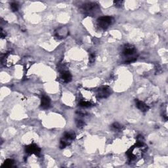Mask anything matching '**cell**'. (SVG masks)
I'll return each instance as SVG.
<instances>
[{"label": "cell", "instance_id": "cell-17", "mask_svg": "<svg viewBox=\"0 0 168 168\" xmlns=\"http://www.w3.org/2000/svg\"><path fill=\"white\" fill-rule=\"evenodd\" d=\"M95 55L94 53H91L90 55V58H89V60H90V62L91 63H93L95 61Z\"/></svg>", "mask_w": 168, "mask_h": 168}, {"label": "cell", "instance_id": "cell-5", "mask_svg": "<svg viewBox=\"0 0 168 168\" xmlns=\"http://www.w3.org/2000/svg\"><path fill=\"white\" fill-rule=\"evenodd\" d=\"M112 93L111 89L108 86H103L98 90V96L100 99H105L110 96Z\"/></svg>", "mask_w": 168, "mask_h": 168}, {"label": "cell", "instance_id": "cell-10", "mask_svg": "<svg viewBox=\"0 0 168 168\" xmlns=\"http://www.w3.org/2000/svg\"><path fill=\"white\" fill-rule=\"evenodd\" d=\"M61 78L64 82L68 83L72 80V75L68 71L64 70L61 73Z\"/></svg>", "mask_w": 168, "mask_h": 168}, {"label": "cell", "instance_id": "cell-4", "mask_svg": "<svg viewBox=\"0 0 168 168\" xmlns=\"http://www.w3.org/2000/svg\"><path fill=\"white\" fill-rule=\"evenodd\" d=\"M98 5L95 3H88V4H84L82 6V11L84 14L91 15L95 13L98 9Z\"/></svg>", "mask_w": 168, "mask_h": 168}, {"label": "cell", "instance_id": "cell-11", "mask_svg": "<svg viewBox=\"0 0 168 168\" xmlns=\"http://www.w3.org/2000/svg\"><path fill=\"white\" fill-rule=\"evenodd\" d=\"M13 164H14V161L13 160V159H6V160L5 161L4 164L2 165V167H12Z\"/></svg>", "mask_w": 168, "mask_h": 168}, {"label": "cell", "instance_id": "cell-12", "mask_svg": "<svg viewBox=\"0 0 168 168\" xmlns=\"http://www.w3.org/2000/svg\"><path fill=\"white\" fill-rule=\"evenodd\" d=\"M112 128L114 131H120L123 128V126L121 124H120L119 123L115 122L112 125Z\"/></svg>", "mask_w": 168, "mask_h": 168}, {"label": "cell", "instance_id": "cell-3", "mask_svg": "<svg viewBox=\"0 0 168 168\" xmlns=\"http://www.w3.org/2000/svg\"><path fill=\"white\" fill-rule=\"evenodd\" d=\"M75 135L74 132H66L65 133L64 135L63 139L61 140V144H60V147L61 148H65L66 146H68V145H70L72 141L75 139Z\"/></svg>", "mask_w": 168, "mask_h": 168}, {"label": "cell", "instance_id": "cell-13", "mask_svg": "<svg viewBox=\"0 0 168 168\" xmlns=\"http://www.w3.org/2000/svg\"><path fill=\"white\" fill-rule=\"evenodd\" d=\"M91 103L88 101V100H82L80 102V106H82V107H89V106H91Z\"/></svg>", "mask_w": 168, "mask_h": 168}, {"label": "cell", "instance_id": "cell-7", "mask_svg": "<svg viewBox=\"0 0 168 168\" xmlns=\"http://www.w3.org/2000/svg\"><path fill=\"white\" fill-rule=\"evenodd\" d=\"M25 150H26V153L28 154H34L36 155H40V152H41V149L39 148L37 145L35 144H31L28 145V146L26 147V148H25Z\"/></svg>", "mask_w": 168, "mask_h": 168}, {"label": "cell", "instance_id": "cell-9", "mask_svg": "<svg viewBox=\"0 0 168 168\" xmlns=\"http://www.w3.org/2000/svg\"><path fill=\"white\" fill-rule=\"evenodd\" d=\"M136 103V106L142 112H147L149 110V107L147 105L145 104L144 102L141 101V100H139L138 99L135 100Z\"/></svg>", "mask_w": 168, "mask_h": 168}, {"label": "cell", "instance_id": "cell-8", "mask_svg": "<svg viewBox=\"0 0 168 168\" xmlns=\"http://www.w3.org/2000/svg\"><path fill=\"white\" fill-rule=\"evenodd\" d=\"M50 106H51V100L47 96L43 95L41 100V107L43 109H47L50 107Z\"/></svg>", "mask_w": 168, "mask_h": 168}, {"label": "cell", "instance_id": "cell-16", "mask_svg": "<svg viewBox=\"0 0 168 168\" xmlns=\"http://www.w3.org/2000/svg\"><path fill=\"white\" fill-rule=\"evenodd\" d=\"M114 5H115V6L116 7H121L123 5V4H124V1H114Z\"/></svg>", "mask_w": 168, "mask_h": 168}, {"label": "cell", "instance_id": "cell-15", "mask_svg": "<svg viewBox=\"0 0 168 168\" xmlns=\"http://www.w3.org/2000/svg\"><path fill=\"white\" fill-rule=\"evenodd\" d=\"M76 125L78 127L82 128L83 126L85 125V122H84L82 120H76Z\"/></svg>", "mask_w": 168, "mask_h": 168}, {"label": "cell", "instance_id": "cell-1", "mask_svg": "<svg viewBox=\"0 0 168 168\" xmlns=\"http://www.w3.org/2000/svg\"><path fill=\"white\" fill-rule=\"evenodd\" d=\"M122 54L125 58V63H131L135 61L137 58L136 49L132 45H125L123 49Z\"/></svg>", "mask_w": 168, "mask_h": 168}, {"label": "cell", "instance_id": "cell-6", "mask_svg": "<svg viewBox=\"0 0 168 168\" xmlns=\"http://www.w3.org/2000/svg\"><path fill=\"white\" fill-rule=\"evenodd\" d=\"M69 33V31L68 28L66 26H62L58 28L55 31V36L58 39H63L66 38Z\"/></svg>", "mask_w": 168, "mask_h": 168}, {"label": "cell", "instance_id": "cell-2", "mask_svg": "<svg viewBox=\"0 0 168 168\" xmlns=\"http://www.w3.org/2000/svg\"><path fill=\"white\" fill-rule=\"evenodd\" d=\"M114 19L112 16H101L97 20V24L99 28L103 30H106L113 23Z\"/></svg>", "mask_w": 168, "mask_h": 168}, {"label": "cell", "instance_id": "cell-14", "mask_svg": "<svg viewBox=\"0 0 168 168\" xmlns=\"http://www.w3.org/2000/svg\"><path fill=\"white\" fill-rule=\"evenodd\" d=\"M11 7L12 11L15 12V11H17L19 9V5L15 2H13L12 4H11Z\"/></svg>", "mask_w": 168, "mask_h": 168}]
</instances>
